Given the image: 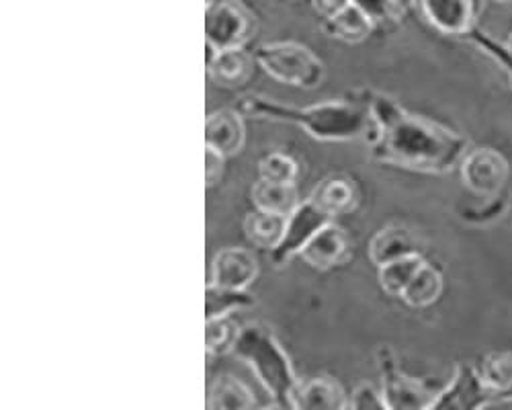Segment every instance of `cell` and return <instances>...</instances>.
<instances>
[{
	"mask_svg": "<svg viewBox=\"0 0 512 410\" xmlns=\"http://www.w3.org/2000/svg\"><path fill=\"white\" fill-rule=\"evenodd\" d=\"M355 99L367 105L373 121V160L408 171L443 175L467 156V142L459 134L408 113L394 99L371 91H359Z\"/></svg>",
	"mask_w": 512,
	"mask_h": 410,
	"instance_id": "1",
	"label": "cell"
},
{
	"mask_svg": "<svg viewBox=\"0 0 512 410\" xmlns=\"http://www.w3.org/2000/svg\"><path fill=\"white\" fill-rule=\"evenodd\" d=\"M234 109L242 117H265L279 123H293L320 142H349L373 134L369 109L359 99L324 101L312 107H295L265 95H244Z\"/></svg>",
	"mask_w": 512,
	"mask_h": 410,
	"instance_id": "2",
	"label": "cell"
},
{
	"mask_svg": "<svg viewBox=\"0 0 512 410\" xmlns=\"http://www.w3.org/2000/svg\"><path fill=\"white\" fill-rule=\"evenodd\" d=\"M232 353L252 369L277 404L293 406V396L300 382L281 343L265 324L248 322L240 326Z\"/></svg>",
	"mask_w": 512,
	"mask_h": 410,
	"instance_id": "3",
	"label": "cell"
},
{
	"mask_svg": "<svg viewBox=\"0 0 512 410\" xmlns=\"http://www.w3.org/2000/svg\"><path fill=\"white\" fill-rule=\"evenodd\" d=\"M254 60L275 80L297 89H318L326 76L324 62L295 41H273L256 48Z\"/></svg>",
	"mask_w": 512,
	"mask_h": 410,
	"instance_id": "4",
	"label": "cell"
},
{
	"mask_svg": "<svg viewBox=\"0 0 512 410\" xmlns=\"http://www.w3.org/2000/svg\"><path fill=\"white\" fill-rule=\"evenodd\" d=\"M254 33V17L240 0H209L205 7V41L213 52L244 48Z\"/></svg>",
	"mask_w": 512,
	"mask_h": 410,
	"instance_id": "5",
	"label": "cell"
},
{
	"mask_svg": "<svg viewBox=\"0 0 512 410\" xmlns=\"http://www.w3.org/2000/svg\"><path fill=\"white\" fill-rule=\"evenodd\" d=\"M379 367L383 376L381 394L390 410H429V406L435 402L437 394H433L422 382L400 372L388 347L379 351Z\"/></svg>",
	"mask_w": 512,
	"mask_h": 410,
	"instance_id": "6",
	"label": "cell"
},
{
	"mask_svg": "<svg viewBox=\"0 0 512 410\" xmlns=\"http://www.w3.org/2000/svg\"><path fill=\"white\" fill-rule=\"evenodd\" d=\"M332 220L318 208V205L312 199H306L300 203L289 218L285 226L283 240L279 242L277 249L271 255V261L275 267L287 265L293 257H300V253L306 249V244Z\"/></svg>",
	"mask_w": 512,
	"mask_h": 410,
	"instance_id": "7",
	"label": "cell"
},
{
	"mask_svg": "<svg viewBox=\"0 0 512 410\" xmlns=\"http://www.w3.org/2000/svg\"><path fill=\"white\" fill-rule=\"evenodd\" d=\"M498 394L482 380L478 369L459 365L453 382L437 394L429 410H480Z\"/></svg>",
	"mask_w": 512,
	"mask_h": 410,
	"instance_id": "8",
	"label": "cell"
},
{
	"mask_svg": "<svg viewBox=\"0 0 512 410\" xmlns=\"http://www.w3.org/2000/svg\"><path fill=\"white\" fill-rule=\"evenodd\" d=\"M461 177L469 191L492 197L500 193L506 183L508 164L500 152L492 148H478L463 158Z\"/></svg>",
	"mask_w": 512,
	"mask_h": 410,
	"instance_id": "9",
	"label": "cell"
},
{
	"mask_svg": "<svg viewBox=\"0 0 512 410\" xmlns=\"http://www.w3.org/2000/svg\"><path fill=\"white\" fill-rule=\"evenodd\" d=\"M256 275H259L256 257L240 246H228L213 257L209 283L228 290H248Z\"/></svg>",
	"mask_w": 512,
	"mask_h": 410,
	"instance_id": "10",
	"label": "cell"
},
{
	"mask_svg": "<svg viewBox=\"0 0 512 410\" xmlns=\"http://www.w3.org/2000/svg\"><path fill=\"white\" fill-rule=\"evenodd\" d=\"M302 261L316 271H328L338 265H343L351 257L349 236L343 228L336 224H328L322 228L300 253Z\"/></svg>",
	"mask_w": 512,
	"mask_h": 410,
	"instance_id": "11",
	"label": "cell"
},
{
	"mask_svg": "<svg viewBox=\"0 0 512 410\" xmlns=\"http://www.w3.org/2000/svg\"><path fill=\"white\" fill-rule=\"evenodd\" d=\"M420 13L437 31L465 37L474 29L472 0H418Z\"/></svg>",
	"mask_w": 512,
	"mask_h": 410,
	"instance_id": "12",
	"label": "cell"
},
{
	"mask_svg": "<svg viewBox=\"0 0 512 410\" xmlns=\"http://www.w3.org/2000/svg\"><path fill=\"white\" fill-rule=\"evenodd\" d=\"M209 50V48H207ZM254 56H250L244 48L213 52L207 56V74L213 85L220 89L236 91L244 87L254 74Z\"/></svg>",
	"mask_w": 512,
	"mask_h": 410,
	"instance_id": "13",
	"label": "cell"
},
{
	"mask_svg": "<svg viewBox=\"0 0 512 410\" xmlns=\"http://www.w3.org/2000/svg\"><path fill=\"white\" fill-rule=\"evenodd\" d=\"M246 142L242 115L236 109L211 113L205 121V148L218 152L224 158L236 156Z\"/></svg>",
	"mask_w": 512,
	"mask_h": 410,
	"instance_id": "14",
	"label": "cell"
},
{
	"mask_svg": "<svg viewBox=\"0 0 512 410\" xmlns=\"http://www.w3.org/2000/svg\"><path fill=\"white\" fill-rule=\"evenodd\" d=\"M308 199H312L330 220H334L351 214L357 208L359 191L353 179L345 175H330L314 187Z\"/></svg>",
	"mask_w": 512,
	"mask_h": 410,
	"instance_id": "15",
	"label": "cell"
},
{
	"mask_svg": "<svg viewBox=\"0 0 512 410\" xmlns=\"http://www.w3.org/2000/svg\"><path fill=\"white\" fill-rule=\"evenodd\" d=\"M349 398L345 388L334 378L318 376L297 386L293 396L295 410H347Z\"/></svg>",
	"mask_w": 512,
	"mask_h": 410,
	"instance_id": "16",
	"label": "cell"
},
{
	"mask_svg": "<svg viewBox=\"0 0 512 410\" xmlns=\"http://www.w3.org/2000/svg\"><path fill=\"white\" fill-rule=\"evenodd\" d=\"M369 259L375 267H386L394 261H400L410 255H420L418 244L410 230L402 226H386L381 228L369 240Z\"/></svg>",
	"mask_w": 512,
	"mask_h": 410,
	"instance_id": "17",
	"label": "cell"
},
{
	"mask_svg": "<svg viewBox=\"0 0 512 410\" xmlns=\"http://www.w3.org/2000/svg\"><path fill=\"white\" fill-rule=\"evenodd\" d=\"M207 410H263L248 384L232 374H222L209 388Z\"/></svg>",
	"mask_w": 512,
	"mask_h": 410,
	"instance_id": "18",
	"label": "cell"
},
{
	"mask_svg": "<svg viewBox=\"0 0 512 410\" xmlns=\"http://www.w3.org/2000/svg\"><path fill=\"white\" fill-rule=\"evenodd\" d=\"M252 203L254 208L265 214L289 218L297 208H300V193L295 185H277L267 181H256L252 187Z\"/></svg>",
	"mask_w": 512,
	"mask_h": 410,
	"instance_id": "19",
	"label": "cell"
},
{
	"mask_svg": "<svg viewBox=\"0 0 512 410\" xmlns=\"http://www.w3.org/2000/svg\"><path fill=\"white\" fill-rule=\"evenodd\" d=\"M443 292V275L437 267L431 263H426L416 271V275L410 279L406 285V290L402 292V302L412 306V308H424L431 306L439 300Z\"/></svg>",
	"mask_w": 512,
	"mask_h": 410,
	"instance_id": "20",
	"label": "cell"
},
{
	"mask_svg": "<svg viewBox=\"0 0 512 410\" xmlns=\"http://www.w3.org/2000/svg\"><path fill=\"white\" fill-rule=\"evenodd\" d=\"M285 226H287V218L254 210L244 220V234L254 246L273 253L279 246V242L283 240Z\"/></svg>",
	"mask_w": 512,
	"mask_h": 410,
	"instance_id": "21",
	"label": "cell"
},
{
	"mask_svg": "<svg viewBox=\"0 0 512 410\" xmlns=\"http://www.w3.org/2000/svg\"><path fill=\"white\" fill-rule=\"evenodd\" d=\"M322 29L334 39L347 41V44H359V41L367 39L373 31V23L351 3L345 11H340L330 19H324Z\"/></svg>",
	"mask_w": 512,
	"mask_h": 410,
	"instance_id": "22",
	"label": "cell"
},
{
	"mask_svg": "<svg viewBox=\"0 0 512 410\" xmlns=\"http://www.w3.org/2000/svg\"><path fill=\"white\" fill-rule=\"evenodd\" d=\"M254 306V296L248 290H228L207 283L205 287V320L228 318L238 310Z\"/></svg>",
	"mask_w": 512,
	"mask_h": 410,
	"instance_id": "23",
	"label": "cell"
},
{
	"mask_svg": "<svg viewBox=\"0 0 512 410\" xmlns=\"http://www.w3.org/2000/svg\"><path fill=\"white\" fill-rule=\"evenodd\" d=\"M424 265L422 255H410L400 261H394L386 267L379 269V283L381 290L390 296H402L410 279L416 275V271Z\"/></svg>",
	"mask_w": 512,
	"mask_h": 410,
	"instance_id": "24",
	"label": "cell"
},
{
	"mask_svg": "<svg viewBox=\"0 0 512 410\" xmlns=\"http://www.w3.org/2000/svg\"><path fill=\"white\" fill-rule=\"evenodd\" d=\"M240 335V326L232 316L205 320V349L209 355L230 353Z\"/></svg>",
	"mask_w": 512,
	"mask_h": 410,
	"instance_id": "25",
	"label": "cell"
},
{
	"mask_svg": "<svg viewBox=\"0 0 512 410\" xmlns=\"http://www.w3.org/2000/svg\"><path fill=\"white\" fill-rule=\"evenodd\" d=\"M351 3L373 23V27L396 25L406 13V0H351Z\"/></svg>",
	"mask_w": 512,
	"mask_h": 410,
	"instance_id": "26",
	"label": "cell"
},
{
	"mask_svg": "<svg viewBox=\"0 0 512 410\" xmlns=\"http://www.w3.org/2000/svg\"><path fill=\"white\" fill-rule=\"evenodd\" d=\"M300 167L297 162L281 152H271L259 162V179L277 185H295Z\"/></svg>",
	"mask_w": 512,
	"mask_h": 410,
	"instance_id": "27",
	"label": "cell"
},
{
	"mask_svg": "<svg viewBox=\"0 0 512 410\" xmlns=\"http://www.w3.org/2000/svg\"><path fill=\"white\" fill-rule=\"evenodd\" d=\"M349 410H390L383 400V394L377 392L371 384H359L351 396Z\"/></svg>",
	"mask_w": 512,
	"mask_h": 410,
	"instance_id": "28",
	"label": "cell"
},
{
	"mask_svg": "<svg viewBox=\"0 0 512 410\" xmlns=\"http://www.w3.org/2000/svg\"><path fill=\"white\" fill-rule=\"evenodd\" d=\"M465 39H472L474 44H478L484 52H488L490 56H494V58L506 68V72L510 74V80H512V56L506 52L504 46H498L496 41H492L488 35H484V33H482L480 29H476V27L465 35Z\"/></svg>",
	"mask_w": 512,
	"mask_h": 410,
	"instance_id": "29",
	"label": "cell"
},
{
	"mask_svg": "<svg viewBox=\"0 0 512 410\" xmlns=\"http://www.w3.org/2000/svg\"><path fill=\"white\" fill-rule=\"evenodd\" d=\"M224 162H226L224 156L205 148V183H207V187L218 185V181L224 175Z\"/></svg>",
	"mask_w": 512,
	"mask_h": 410,
	"instance_id": "30",
	"label": "cell"
},
{
	"mask_svg": "<svg viewBox=\"0 0 512 410\" xmlns=\"http://www.w3.org/2000/svg\"><path fill=\"white\" fill-rule=\"evenodd\" d=\"M312 5L324 19H330L340 11H345L351 5V0H312Z\"/></svg>",
	"mask_w": 512,
	"mask_h": 410,
	"instance_id": "31",
	"label": "cell"
},
{
	"mask_svg": "<svg viewBox=\"0 0 512 410\" xmlns=\"http://www.w3.org/2000/svg\"><path fill=\"white\" fill-rule=\"evenodd\" d=\"M263 410H295L293 406H283V404H273V406H269V408H263Z\"/></svg>",
	"mask_w": 512,
	"mask_h": 410,
	"instance_id": "32",
	"label": "cell"
},
{
	"mask_svg": "<svg viewBox=\"0 0 512 410\" xmlns=\"http://www.w3.org/2000/svg\"><path fill=\"white\" fill-rule=\"evenodd\" d=\"M504 48H506V52L512 56V33H510V37H508V41H506V46H504Z\"/></svg>",
	"mask_w": 512,
	"mask_h": 410,
	"instance_id": "33",
	"label": "cell"
},
{
	"mask_svg": "<svg viewBox=\"0 0 512 410\" xmlns=\"http://www.w3.org/2000/svg\"><path fill=\"white\" fill-rule=\"evenodd\" d=\"M498 5H512V0H494Z\"/></svg>",
	"mask_w": 512,
	"mask_h": 410,
	"instance_id": "34",
	"label": "cell"
}]
</instances>
